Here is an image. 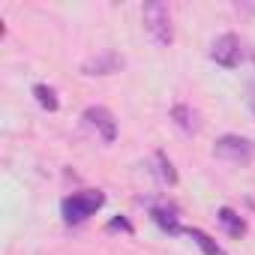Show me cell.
I'll list each match as a JSON object with an SVG mask.
<instances>
[{
	"mask_svg": "<svg viewBox=\"0 0 255 255\" xmlns=\"http://www.w3.org/2000/svg\"><path fill=\"white\" fill-rule=\"evenodd\" d=\"M81 120H84L87 129H93L105 144H111V141L117 138V120H114V114H111L108 108H102V105H90V108L81 114Z\"/></svg>",
	"mask_w": 255,
	"mask_h": 255,
	"instance_id": "5b68a950",
	"label": "cell"
},
{
	"mask_svg": "<svg viewBox=\"0 0 255 255\" xmlns=\"http://www.w3.org/2000/svg\"><path fill=\"white\" fill-rule=\"evenodd\" d=\"M213 156L231 165H249L255 159V144L243 135H222L213 144Z\"/></svg>",
	"mask_w": 255,
	"mask_h": 255,
	"instance_id": "3957f363",
	"label": "cell"
},
{
	"mask_svg": "<svg viewBox=\"0 0 255 255\" xmlns=\"http://www.w3.org/2000/svg\"><path fill=\"white\" fill-rule=\"evenodd\" d=\"M216 219H219V225H222V228H225L231 237H237V240H240V237L246 234V222H243V219H240V216H237L231 207H219Z\"/></svg>",
	"mask_w": 255,
	"mask_h": 255,
	"instance_id": "ba28073f",
	"label": "cell"
},
{
	"mask_svg": "<svg viewBox=\"0 0 255 255\" xmlns=\"http://www.w3.org/2000/svg\"><path fill=\"white\" fill-rule=\"evenodd\" d=\"M33 96H36V102H39L45 111H57V108H60V99H57V93H54L48 84H36V87H33Z\"/></svg>",
	"mask_w": 255,
	"mask_h": 255,
	"instance_id": "30bf717a",
	"label": "cell"
},
{
	"mask_svg": "<svg viewBox=\"0 0 255 255\" xmlns=\"http://www.w3.org/2000/svg\"><path fill=\"white\" fill-rule=\"evenodd\" d=\"M141 18H144V30L153 36V42L159 45H171L174 42V27H171V9L162 0H150L141 9Z\"/></svg>",
	"mask_w": 255,
	"mask_h": 255,
	"instance_id": "6da1fadb",
	"label": "cell"
},
{
	"mask_svg": "<svg viewBox=\"0 0 255 255\" xmlns=\"http://www.w3.org/2000/svg\"><path fill=\"white\" fill-rule=\"evenodd\" d=\"M186 234H189V237H192V240L201 246V252H204V255H225V252L216 246V240H210V237H207L201 228H186Z\"/></svg>",
	"mask_w": 255,
	"mask_h": 255,
	"instance_id": "8fae6325",
	"label": "cell"
},
{
	"mask_svg": "<svg viewBox=\"0 0 255 255\" xmlns=\"http://www.w3.org/2000/svg\"><path fill=\"white\" fill-rule=\"evenodd\" d=\"M171 120H174L177 129L186 132V135H198V129H201L198 111H192L189 105H174V108H171Z\"/></svg>",
	"mask_w": 255,
	"mask_h": 255,
	"instance_id": "52a82bcc",
	"label": "cell"
},
{
	"mask_svg": "<svg viewBox=\"0 0 255 255\" xmlns=\"http://www.w3.org/2000/svg\"><path fill=\"white\" fill-rule=\"evenodd\" d=\"M249 105H252V114H255V93H252V99H249Z\"/></svg>",
	"mask_w": 255,
	"mask_h": 255,
	"instance_id": "5bb4252c",
	"label": "cell"
},
{
	"mask_svg": "<svg viewBox=\"0 0 255 255\" xmlns=\"http://www.w3.org/2000/svg\"><path fill=\"white\" fill-rule=\"evenodd\" d=\"M123 69V57L114 54V51H105V54H96L90 60L81 63V72L84 75H114Z\"/></svg>",
	"mask_w": 255,
	"mask_h": 255,
	"instance_id": "8992f818",
	"label": "cell"
},
{
	"mask_svg": "<svg viewBox=\"0 0 255 255\" xmlns=\"http://www.w3.org/2000/svg\"><path fill=\"white\" fill-rule=\"evenodd\" d=\"M102 204H105V195H102L99 189H84V192L66 195L63 204H60V210H63V219H66L69 225H78V222L90 219Z\"/></svg>",
	"mask_w": 255,
	"mask_h": 255,
	"instance_id": "7a4b0ae2",
	"label": "cell"
},
{
	"mask_svg": "<svg viewBox=\"0 0 255 255\" xmlns=\"http://www.w3.org/2000/svg\"><path fill=\"white\" fill-rule=\"evenodd\" d=\"M210 60H216L225 69L240 66V60H243V42H240V36H234V33L216 36L213 45H210Z\"/></svg>",
	"mask_w": 255,
	"mask_h": 255,
	"instance_id": "277c9868",
	"label": "cell"
},
{
	"mask_svg": "<svg viewBox=\"0 0 255 255\" xmlns=\"http://www.w3.org/2000/svg\"><path fill=\"white\" fill-rule=\"evenodd\" d=\"M108 231H126V234H132V225L126 222V219H111L108 222Z\"/></svg>",
	"mask_w": 255,
	"mask_h": 255,
	"instance_id": "4fadbf2b",
	"label": "cell"
},
{
	"mask_svg": "<svg viewBox=\"0 0 255 255\" xmlns=\"http://www.w3.org/2000/svg\"><path fill=\"white\" fill-rule=\"evenodd\" d=\"M156 165H159V180H162V183H177V171H174V165L165 159V153H156Z\"/></svg>",
	"mask_w": 255,
	"mask_h": 255,
	"instance_id": "7c38bea8",
	"label": "cell"
},
{
	"mask_svg": "<svg viewBox=\"0 0 255 255\" xmlns=\"http://www.w3.org/2000/svg\"><path fill=\"white\" fill-rule=\"evenodd\" d=\"M150 216L159 228H165L168 234H180V225H177V210L168 204V207H150Z\"/></svg>",
	"mask_w": 255,
	"mask_h": 255,
	"instance_id": "9c48e42d",
	"label": "cell"
}]
</instances>
